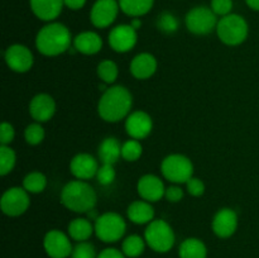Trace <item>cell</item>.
Instances as JSON below:
<instances>
[{
  "instance_id": "cell-18",
  "label": "cell",
  "mask_w": 259,
  "mask_h": 258,
  "mask_svg": "<svg viewBox=\"0 0 259 258\" xmlns=\"http://www.w3.org/2000/svg\"><path fill=\"white\" fill-rule=\"evenodd\" d=\"M56 113V103L48 94H38L30 100L29 114L38 123H45L53 118Z\"/></svg>"
},
{
  "instance_id": "cell-6",
  "label": "cell",
  "mask_w": 259,
  "mask_h": 258,
  "mask_svg": "<svg viewBox=\"0 0 259 258\" xmlns=\"http://www.w3.org/2000/svg\"><path fill=\"white\" fill-rule=\"evenodd\" d=\"M95 234L105 243H115L124 237L126 232V223L118 212H104L95 220Z\"/></svg>"
},
{
  "instance_id": "cell-28",
  "label": "cell",
  "mask_w": 259,
  "mask_h": 258,
  "mask_svg": "<svg viewBox=\"0 0 259 258\" xmlns=\"http://www.w3.org/2000/svg\"><path fill=\"white\" fill-rule=\"evenodd\" d=\"M23 187L29 194H40L47 187V177L42 172H30L23 180Z\"/></svg>"
},
{
  "instance_id": "cell-16",
  "label": "cell",
  "mask_w": 259,
  "mask_h": 258,
  "mask_svg": "<svg viewBox=\"0 0 259 258\" xmlns=\"http://www.w3.org/2000/svg\"><path fill=\"white\" fill-rule=\"evenodd\" d=\"M139 196L148 202H157L164 196L166 187L163 181L156 175H144L137 184Z\"/></svg>"
},
{
  "instance_id": "cell-40",
  "label": "cell",
  "mask_w": 259,
  "mask_h": 258,
  "mask_svg": "<svg viewBox=\"0 0 259 258\" xmlns=\"http://www.w3.org/2000/svg\"><path fill=\"white\" fill-rule=\"evenodd\" d=\"M98 258H125V254L116 248H106L99 253Z\"/></svg>"
},
{
  "instance_id": "cell-25",
  "label": "cell",
  "mask_w": 259,
  "mask_h": 258,
  "mask_svg": "<svg viewBox=\"0 0 259 258\" xmlns=\"http://www.w3.org/2000/svg\"><path fill=\"white\" fill-rule=\"evenodd\" d=\"M179 255L180 258H206V245L197 238H187L180 245Z\"/></svg>"
},
{
  "instance_id": "cell-29",
  "label": "cell",
  "mask_w": 259,
  "mask_h": 258,
  "mask_svg": "<svg viewBox=\"0 0 259 258\" xmlns=\"http://www.w3.org/2000/svg\"><path fill=\"white\" fill-rule=\"evenodd\" d=\"M119 75V68L116 63L111 60H104L98 65V76L104 83L111 85L116 81Z\"/></svg>"
},
{
  "instance_id": "cell-19",
  "label": "cell",
  "mask_w": 259,
  "mask_h": 258,
  "mask_svg": "<svg viewBox=\"0 0 259 258\" xmlns=\"http://www.w3.org/2000/svg\"><path fill=\"white\" fill-rule=\"evenodd\" d=\"M158 63L156 57L151 53H139L132 60L131 73L138 80H147L156 73Z\"/></svg>"
},
{
  "instance_id": "cell-32",
  "label": "cell",
  "mask_w": 259,
  "mask_h": 258,
  "mask_svg": "<svg viewBox=\"0 0 259 258\" xmlns=\"http://www.w3.org/2000/svg\"><path fill=\"white\" fill-rule=\"evenodd\" d=\"M179 25V19H177L176 15H174L172 13L164 12L157 18V28H158L161 32L166 33V34H171V33L177 32Z\"/></svg>"
},
{
  "instance_id": "cell-22",
  "label": "cell",
  "mask_w": 259,
  "mask_h": 258,
  "mask_svg": "<svg viewBox=\"0 0 259 258\" xmlns=\"http://www.w3.org/2000/svg\"><path fill=\"white\" fill-rule=\"evenodd\" d=\"M126 214L132 223L138 225L149 224L152 220H154L153 206L151 205V202L146 201V200H137V201L132 202L128 206Z\"/></svg>"
},
{
  "instance_id": "cell-3",
  "label": "cell",
  "mask_w": 259,
  "mask_h": 258,
  "mask_svg": "<svg viewBox=\"0 0 259 258\" xmlns=\"http://www.w3.org/2000/svg\"><path fill=\"white\" fill-rule=\"evenodd\" d=\"M98 195L95 190L83 180H73L67 182L61 191V202L71 211L88 214L95 209Z\"/></svg>"
},
{
  "instance_id": "cell-7",
  "label": "cell",
  "mask_w": 259,
  "mask_h": 258,
  "mask_svg": "<svg viewBox=\"0 0 259 258\" xmlns=\"http://www.w3.org/2000/svg\"><path fill=\"white\" fill-rule=\"evenodd\" d=\"M162 175L172 184H186L194 174V164L184 154H169L161 163Z\"/></svg>"
},
{
  "instance_id": "cell-13",
  "label": "cell",
  "mask_w": 259,
  "mask_h": 258,
  "mask_svg": "<svg viewBox=\"0 0 259 258\" xmlns=\"http://www.w3.org/2000/svg\"><path fill=\"white\" fill-rule=\"evenodd\" d=\"M43 247L51 258H67L72 253V244L67 235L57 229L50 230L45 235Z\"/></svg>"
},
{
  "instance_id": "cell-30",
  "label": "cell",
  "mask_w": 259,
  "mask_h": 258,
  "mask_svg": "<svg viewBox=\"0 0 259 258\" xmlns=\"http://www.w3.org/2000/svg\"><path fill=\"white\" fill-rule=\"evenodd\" d=\"M17 163V154L9 146L0 147V175L7 176L14 169Z\"/></svg>"
},
{
  "instance_id": "cell-24",
  "label": "cell",
  "mask_w": 259,
  "mask_h": 258,
  "mask_svg": "<svg viewBox=\"0 0 259 258\" xmlns=\"http://www.w3.org/2000/svg\"><path fill=\"white\" fill-rule=\"evenodd\" d=\"M68 235L76 242H86L95 232L91 222L85 218H76L68 224Z\"/></svg>"
},
{
  "instance_id": "cell-37",
  "label": "cell",
  "mask_w": 259,
  "mask_h": 258,
  "mask_svg": "<svg viewBox=\"0 0 259 258\" xmlns=\"http://www.w3.org/2000/svg\"><path fill=\"white\" fill-rule=\"evenodd\" d=\"M15 138V129L8 121H3L0 126V142L2 146H9Z\"/></svg>"
},
{
  "instance_id": "cell-17",
  "label": "cell",
  "mask_w": 259,
  "mask_h": 258,
  "mask_svg": "<svg viewBox=\"0 0 259 258\" xmlns=\"http://www.w3.org/2000/svg\"><path fill=\"white\" fill-rule=\"evenodd\" d=\"M99 162L89 153H78L71 159L70 171L77 180H88L96 176L99 171Z\"/></svg>"
},
{
  "instance_id": "cell-26",
  "label": "cell",
  "mask_w": 259,
  "mask_h": 258,
  "mask_svg": "<svg viewBox=\"0 0 259 258\" xmlns=\"http://www.w3.org/2000/svg\"><path fill=\"white\" fill-rule=\"evenodd\" d=\"M154 0H119V7L126 15L139 18L152 9Z\"/></svg>"
},
{
  "instance_id": "cell-8",
  "label": "cell",
  "mask_w": 259,
  "mask_h": 258,
  "mask_svg": "<svg viewBox=\"0 0 259 258\" xmlns=\"http://www.w3.org/2000/svg\"><path fill=\"white\" fill-rule=\"evenodd\" d=\"M219 20L217 19V14L211 10V8L196 7L187 13L185 18L187 29L197 35L209 34L214 29Z\"/></svg>"
},
{
  "instance_id": "cell-10",
  "label": "cell",
  "mask_w": 259,
  "mask_h": 258,
  "mask_svg": "<svg viewBox=\"0 0 259 258\" xmlns=\"http://www.w3.org/2000/svg\"><path fill=\"white\" fill-rule=\"evenodd\" d=\"M111 50L118 53H126L136 47L138 33L131 24H120L110 30L108 37Z\"/></svg>"
},
{
  "instance_id": "cell-36",
  "label": "cell",
  "mask_w": 259,
  "mask_h": 258,
  "mask_svg": "<svg viewBox=\"0 0 259 258\" xmlns=\"http://www.w3.org/2000/svg\"><path fill=\"white\" fill-rule=\"evenodd\" d=\"M233 0H211V10L217 15L225 17L232 14Z\"/></svg>"
},
{
  "instance_id": "cell-14",
  "label": "cell",
  "mask_w": 259,
  "mask_h": 258,
  "mask_svg": "<svg viewBox=\"0 0 259 258\" xmlns=\"http://www.w3.org/2000/svg\"><path fill=\"white\" fill-rule=\"evenodd\" d=\"M153 129V120L146 111L137 110L129 114L125 119V131L132 139L147 138Z\"/></svg>"
},
{
  "instance_id": "cell-20",
  "label": "cell",
  "mask_w": 259,
  "mask_h": 258,
  "mask_svg": "<svg viewBox=\"0 0 259 258\" xmlns=\"http://www.w3.org/2000/svg\"><path fill=\"white\" fill-rule=\"evenodd\" d=\"M30 9L35 17L45 22L55 20L62 12L63 0H30Z\"/></svg>"
},
{
  "instance_id": "cell-34",
  "label": "cell",
  "mask_w": 259,
  "mask_h": 258,
  "mask_svg": "<svg viewBox=\"0 0 259 258\" xmlns=\"http://www.w3.org/2000/svg\"><path fill=\"white\" fill-rule=\"evenodd\" d=\"M71 258H98L95 247L89 242H78L73 247Z\"/></svg>"
},
{
  "instance_id": "cell-12",
  "label": "cell",
  "mask_w": 259,
  "mask_h": 258,
  "mask_svg": "<svg viewBox=\"0 0 259 258\" xmlns=\"http://www.w3.org/2000/svg\"><path fill=\"white\" fill-rule=\"evenodd\" d=\"M120 9L116 0H96L91 8L90 20L96 28H108L115 22Z\"/></svg>"
},
{
  "instance_id": "cell-39",
  "label": "cell",
  "mask_w": 259,
  "mask_h": 258,
  "mask_svg": "<svg viewBox=\"0 0 259 258\" xmlns=\"http://www.w3.org/2000/svg\"><path fill=\"white\" fill-rule=\"evenodd\" d=\"M164 197H166L167 201L169 202H179L181 201L182 197H184V190L180 186H177V185H172V186L167 187L166 189Z\"/></svg>"
},
{
  "instance_id": "cell-5",
  "label": "cell",
  "mask_w": 259,
  "mask_h": 258,
  "mask_svg": "<svg viewBox=\"0 0 259 258\" xmlns=\"http://www.w3.org/2000/svg\"><path fill=\"white\" fill-rule=\"evenodd\" d=\"M144 239L147 245L158 253H166L175 244V233L166 220H152L146 228Z\"/></svg>"
},
{
  "instance_id": "cell-42",
  "label": "cell",
  "mask_w": 259,
  "mask_h": 258,
  "mask_svg": "<svg viewBox=\"0 0 259 258\" xmlns=\"http://www.w3.org/2000/svg\"><path fill=\"white\" fill-rule=\"evenodd\" d=\"M245 3H247L248 7L252 8V9L259 10V0H245Z\"/></svg>"
},
{
  "instance_id": "cell-1",
  "label": "cell",
  "mask_w": 259,
  "mask_h": 258,
  "mask_svg": "<svg viewBox=\"0 0 259 258\" xmlns=\"http://www.w3.org/2000/svg\"><path fill=\"white\" fill-rule=\"evenodd\" d=\"M133 105L131 91L121 85L106 89L98 103V113L103 120L108 123H118L126 119Z\"/></svg>"
},
{
  "instance_id": "cell-11",
  "label": "cell",
  "mask_w": 259,
  "mask_h": 258,
  "mask_svg": "<svg viewBox=\"0 0 259 258\" xmlns=\"http://www.w3.org/2000/svg\"><path fill=\"white\" fill-rule=\"evenodd\" d=\"M4 58L8 67L18 73L28 72L33 67V62H34L32 51L27 46L23 45H13L8 47Z\"/></svg>"
},
{
  "instance_id": "cell-38",
  "label": "cell",
  "mask_w": 259,
  "mask_h": 258,
  "mask_svg": "<svg viewBox=\"0 0 259 258\" xmlns=\"http://www.w3.org/2000/svg\"><path fill=\"white\" fill-rule=\"evenodd\" d=\"M186 190L191 196L199 197L204 195L205 192V184L197 177L192 176L189 181L186 182Z\"/></svg>"
},
{
  "instance_id": "cell-43",
  "label": "cell",
  "mask_w": 259,
  "mask_h": 258,
  "mask_svg": "<svg viewBox=\"0 0 259 258\" xmlns=\"http://www.w3.org/2000/svg\"><path fill=\"white\" fill-rule=\"evenodd\" d=\"M131 25H132V27L134 28V29H136V30H138L139 28L142 27V20L139 19V18H133V20H132Z\"/></svg>"
},
{
  "instance_id": "cell-41",
  "label": "cell",
  "mask_w": 259,
  "mask_h": 258,
  "mask_svg": "<svg viewBox=\"0 0 259 258\" xmlns=\"http://www.w3.org/2000/svg\"><path fill=\"white\" fill-rule=\"evenodd\" d=\"M65 2V5L68 8V9L72 10H78L81 8L85 7L86 0H63Z\"/></svg>"
},
{
  "instance_id": "cell-31",
  "label": "cell",
  "mask_w": 259,
  "mask_h": 258,
  "mask_svg": "<svg viewBox=\"0 0 259 258\" xmlns=\"http://www.w3.org/2000/svg\"><path fill=\"white\" fill-rule=\"evenodd\" d=\"M142 153H143V147H142L141 142L137 139H129V141L124 142L121 146V157L128 162L138 161Z\"/></svg>"
},
{
  "instance_id": "cell-9",
  "label": "cell",
  "mask_w": 259,
  "mask_h": 258,
  "mask_svg": "<svg viewBox=\"0 0 259 258\" xmlns=\"http://www.w3.org/2000/svg\"><path fill=\"white\" fill-rule=\"evenodd\" d=\"M29 192L24 187H10L3 194L0 200L2 211L8 217H19L24 214L30 204Z\"/></svg>"
},
{
  "instance_id": "cell-4",
  "label": "cell",
  "mask_w": 259,
  "mask_h": 258,
  "mask_svg": "<svg viewBox=\"0 0 259 258\" xmlns=\"http://www.w3.org/2000/svg\"><path fill=\"white\" fill-rule=\"evenodd\" d=\"M248 30L247 20L238 14L222 17L217 25L218 37L227 46L242 45L247 39Z\"/></svg>"
},
{
  "instance_id": "cell-35",
  "label": "cell",
  "mask_w": 259,
  "mask_h": 258,
  "mask_svg": "<svg viewBox=\"0 0 259 258\" xmlns=\"http://www.w3.org/2000/svg\"><path fill=\"white\" fill-rule=\"evenodd\" d=\"M116 172L114 169V164H106L103 163L99 167V171L96 174V179H98L99 184L103 186H108L115 181Z\"/></svg>"
},
{
  "instance_id": "cell-27",
  "label": "cell",
  "mask_w": 259,
  "mask_h": 258,
  "mask_svg": "<svg viewBox=\"0 0 259 258\" xmlns=\"http://www.w3.org/2000/svg\"><path fill=\"white\" fill-rule=\"evenodd\" d=\"M146 239L137 234H132L129 237H126L123 240V244H121V252L125 254V257L129 258H137L144 252V248H146Z\"/></svg>"
},
{
  "instance_id": "cell-21",
  "label": "cell",
  "mask_w": 259,
  "mask_h": 258,
  "mask_svg": "<svg viewBox=\"0 0 259 258\" xmlns=\"http://www.w3.org/2000/svg\"><path fill=\"white\" fill-rule=\"evenodd\" d=\"M73 48L82 55H96L103 48V39L100 35L91 30L78 33L73 38Z\"/></svg>"
},
{
  "instance_id": "cell-15",
  "label": "cell",
  "mask_w": 259,
  "mask_h": 258,
  "mask_svg": "<svg viewBox=\"0 0 259 258\" xmlns=\"http://www.w3.org/2000/svg\"><path fill=\"white\" fill-rule=\"evenodd\" d=\"M212 232L219 238H229L237 232L238 214L230 207L218 210L212 219Z\"/></svg>"
},
{
  "instance_id": "cell-23",
  "label": "cell",
  "mask_w": 259,
  "mask_h": 258,
  "mask_svg": "<svg viewBox=\"0 0 259 258\" xmlns=\"http://www.w3.org/2000/svg\"><path fill=\"white\" fill-rule=\"evenodd\" d=\"M121 146L123 144H120V142L114 137H108L104 139L99 146L100 161L106 164H115L121 157Z\"/></svg>"
},
{
  "instance_id": "cell-2",
  "label": "cell",
  "mask_w": 259,
  "mask_h": 258,
  "mask_svg": "<svg viewBox=\"0 0 259 258\" xmlns=\"http://www.w3.org/2000/svg\"><path fill=\"white\" fill-rule=\"evenodd\" d=\"M71 32L62 23H50L40 28L35 37V47L43 56L55 57L65 53L70 48Z\"/></svg>"
},
{
  "instance_id": "cell-33",
  "label": "cell",
  "mask_w": 259,
  "mask_h": 258,
  "mask_svg": "<svg viewBox=\"0 0 259 258\" xmlns=\"http://www.w3.org/2000/svg\"><path fill=\"white\" fill-rule=\"evenodd\" d=\"M45 136V129H43V126L38 121L27 125L24 131V139L30 146H37V144L42 143Z\"/></svg>"
}]
</instances>
